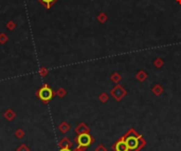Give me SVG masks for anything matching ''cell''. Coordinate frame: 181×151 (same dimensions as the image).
I'll return each mask as SVG.
<instances>
[{"mask_svg":"<svg viewBox=\"0 0 181 151\" xmlns=\"http://www.w3.org/2000/svg\"><path fill=\"white\" fill-rule=\"evenodd\" d=\"M110 95L112 96V98L115 99L117 101H121L127 95V91L121 85H115L110 90Z\"/></svg>","mask_w":181,"mask_h":151,"instance_id":"obj_2","label":"cell"},{"mask_svg":"<svg viewBox=\"0 0 181 151\" xmlns=\"http://www.w3.org/2000/svg\"><path fill=\"white\" fill-rule=\"evenodd\" d=\"M59 151H71L70 148H60Z\"/></svg>","mask_w":181,"mask_h":151,"instance_id":"obj_22","label":"cell"},{"mask_svg":"<svg viewBox=\"0 0 181 151\" xmlns=\"http://www.w3.org/2000/svg\"><path fill=\"white\" fill-rule=\"evenodd\" d=\"M175 1L177 2L178 4H180V5H181V0H175Z\"/></svg>","mask_w":181,"mask_h":151,"instance_id":"obj_23","label":"cell"},{"mask_svg":"<svg viewBox=\"0 0 181 151\" xmlns=\"http://www.w3.org/2000/svg\"><path fill=\"white\" fill-rule=\"evenodd\" d=\"M75 143L77 144V146L80 147H85L88 148L91 144H93L94 142V137L92 135H90L89 133H83V134H79L75 137Z\"/></svg>","mask_w":181,"mask_h":151,"instance_id":"obj_1","label":"cell"},{"mask_svg":"<svg viewBox=\"0 0 181 151\" xmlns=\"http://www.w3.org/2000/svg\"><path fill=\"white\" fill-rule=\"evenodd\" d=\"M94 151H108V150H107V148L105 147L104 145H102V144H101V145H99L97 148H95Z\"/></svg>","mask_w":181,"mask_h":151,"instance_id":"obj_19","label":"cell"},{"mask_svg":"<svg viewBox=\"0 0 181 151\" xmlns=\"http://www.w3.org/2000/svg\"><path fill=\"white\" fill-rule=\"evenodd\" d=\"M15 116H16V114L14 113V111L11 110V109H8V110L4 112V117H5L6 121H13V119L15 118Z\"/></svg>","mask_w":181,"mask_h":151,"instance_id":"obj_10","label":"cell"},{"mask_svg":"<svg viewBox=\"0 0 181 151\" xmlns=\"http://www.w3.org/2000/svg\"><path fill=\"white\" fill-rule=\"evenodd\" d=\"M74 131H75V133L79 135V134H83V133H89L90 132V128L85 123H80V125H77L76 127H75Z\"/></svg>","mask_w":181,"mask_h":151,"instance_id":"obj_5","label":"cell"},{"mask_svg":"<svg viewBox=\"0 0 181 151\" xmlns=\"http://www.w3.org/2000/svg\"><path fill=\"white\" fill-rule=\"evenodd\" d=\"M14 135L16 136V139H23L24 135H26V133H24V131L22 129H17L16 131L14 132Z\"/></svg>","mask_w":181,"mask_h":151,"instance_id":"obj_15","label":"cell"},{"mask_svg":"<svg viewBox=\"0 0 181 151\" xmlns=\"http://www.w3.org/2000/svg\"><path fill=\"white\" fill-rule=\"evenodd\" d=\"M53 91L51 88H49L48 85H44L41 89L38 91V96L44 103H48L51 98L53 97Z\"/></svg>","mask_w":181,"mask_h":151,"instance_id":"obj_3","label":"cell"},{"mask_svg":"<svg viewBox=\"0 0 181 151\" xmlns=\"http://www.w3.org/2000/svg\"><path fill=\"white\" fill-rule=\"evenodd\" d=\"M154 66L156 67L157 69H161L163 66H164V61H163L162 58H160V57H158V58H156L155 60H154Z\"/></svg>","mask_w":181,"mask_h":151,"instance_id":"obj_12","label":"cell"},{"mask_svg":"<svg viewBox=\"0 0 181 151\" xmlns=\"http://www.w3.org/2000/svg\"><path fill=\"white\" fill-rule=\"evenodd\" d=\"M39 73L42 75V76H44V75H46V74H47V71H46V70H44V69H42V70H40V71H39Z\"/></svg>","mask_w":181,"mask_h":151,"instance_id":"obj_21","label":"cell"},{"mask_svg":"<svg viewBox=\"0 0 181 151\" xmlns=\"http://www.w3.org/2000/svg\"><path fill=\"white\" fill-rule=\"evenodd\" d=\"M99 101H101V103H107V101H109V95L105 92H102L99 95Z\"/></svg>","mask_w":181,"mask_h":151,"instance_id":"obj_13","label":"cell"},{"mask_svg":"<svg viewBox=\"0 0 181 151\" xmlns=\"http://www.w3.org/2000/svg\"><path fill=\"white\" fill-rule=\"evenodd\" d=\"M70 125H69L67 122H62V123H60V125L59 126V129L62 133H67L69 130H70Z\"/></svg>","mask_w":181,"mask_h":151,"instance_id":"obj_11","label":"cell"},{"mask_svg":"<svg viewBox=\"0 0 181 151\" xmlns=\"http://www.w3.org/2000/svg\"><path fill=\"white\" fill-rule=\"evenodd\" d=\"M163 92H164V89H163V87L161 86L160 84H156V85L151 88V93H153L154 95H156V96L162 95Z\"/></svg>","mask_w":181,"mask_h":151,"instance_id":"obj_7","label":"cell"},{"mask_svg":"<svg viewBox=\"0 0 181 151\" xmlns=\"http://www.w3.org/2000/svg\"><path fill=\"white\" fill-rule=\"evenodd\" d=\"M147 77H148L147 73L143 70L138 71L137 74H136V79H137L138 81H140V83H144V81L147 79Z\"/></svg>","mask_w":181,"mask_h":151,"instance_id":"obj_8","label":"cell"},{"mask_svg":"<svg viewBox=\"0 0 181 151\" xmlns=\"http://www.w3.org/2000/svg\"><path fill=\"white\" fill-rule=\"evenodd\" d=\"M16 151H30V149H29V147L27 145H24V144H21V145H20L19 147L16 149Z\"/></svg>","mask_w":181,"mask_h":151,"instance_id":"obj_17","label":"cell"},{"mask_svg":"<svg viewBox=\"0 0 181 151\" xmlns=\"http://www.w3.org/2000/svg\"><path fill=\"white\" fill-rule=\"evenodd\" d=\"M139 135H140V134L137 132V131L131 128V129H129L126 133H125L124 136H139Z\"/></svg>","mask_w":181,"mask_h":151,"instance_id":"obj_16","label":"cell"},{"mask_svg":"<svg viewBox=\"0 0 181 151\" xmlns=\"http://www.w3.org/2000/svg\"><path fill=\"white\" fill-rule=\"evenodd\" d=\"M111 149L113 151H129L126 142L123 139V136H121L119 139H117V141L111 145Z\"/></svg>","mask_w":181,"mask_h":151,"instance_id":"obj_4","label":"cell"},{"mask_svg":"<svg viewBox=\"0 0 181 151\" xmlns=\"http://www.w3.org/2000/svg\"><path fill=\"white\" fill-rule=\"evenodd\" d=\"M42 1H44V2H46V3L49 5V4H51V3H52V2L54 1V0H42Z\"/></svg>","mask_w":181,"mask_h":151,"instance_id":"obj_20","label":"cell"},{"mask_svg":"<svg viewBox=\"0 0 181 151\" xmlns=\"http://www.w3.org/2000/svg\"><path fill=\"white\" fill-rule=\"evenodd\" d=\"M66 94H67L66 90H65V89H62V88L59 89V91H57V95H59V97H64Z\"/></svg>","mask_w":181,"mask_h":151,"instance_id":"obj_18","label":"cell"},{"mask_svg":"<svg viewBox=\"0 0 181 151\" xmlns=\"http://www.w3.org/2000/svg\"><path fill=\"white\" fill-rule=\"evenodd\" d=\"M110 81H112V83H115V84H119L121 81H122V76H121V74L119 72H115V73H112V74L110 75Z\"/></svg>","mask_w":181,"mask_h":151,"instance_id":"obj_9","label":"cell"},{"mask_svg":"<svg viewBox=\"0 0 181 151\" xmlns=\"http://www.w3.org/2000/svg\"><path fill=\"white\" fill-rule=\"evenodd\" d=\"M98 20H99V22H101V23H105V22L107 21V19H108V17H107V15L105 14V13H100L99 15H98Z\"/></svg>","mask_w":181,"mask_h":151,"instance_id":"obj_14","label":"cell"},{"mask_svg":"<svg viewBox=\"0 0 181 151\" xmlns=\"http://www.w3.org/2000/svg\"><path fill=\"white\" fill-rule=\"evenodd\" d=\"M72 142L68 139V137H62L59 142V148H71L72 147Z\"/></svg>","mask_w":181,"mask_h":151,"instance_id":"obj_6","label":"cell"}]
</instances>
